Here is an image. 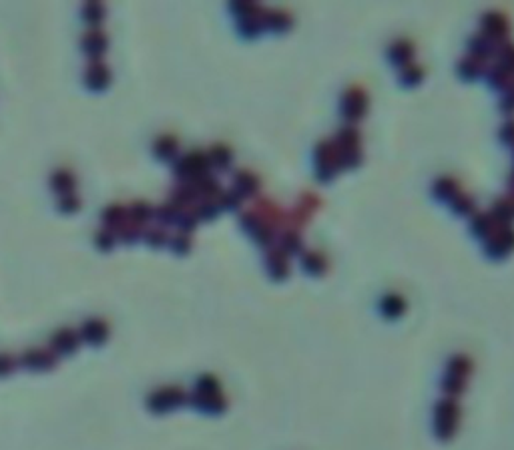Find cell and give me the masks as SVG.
Masks as SVG:
<instances>
[{"label": "cell", "instance_id": "7dc6e473", "mask_svg": "<svg viewBox=\"0 0 514 450\" xmlns=\"http://www.w3.org/2000/svg\"><path fill=\"white\" fill-rule=\"evenodd\" d=\"M496 55H498V65L514 77V45H503Z\"/></svg>", "mask_w": 514, "mask_h": 450}, {"label": "cell", "instance_id": "6da1fadb", "mask_svg": "<svg viewBox=\"0 0 514 450\" xmlns=\"http://www.w3.org/2000/svg\"><path fill=\"white\" fill-rule=\"evenodd\" d=\"M187 402L205 415H222L227 410V398L222 392V384L213 374H203L199 376L195 390L189 396Z\"/></svg>", "mask_w": 514, "mask_h": 450}, {"label": "cell", "instance_id": "5b68a950", "mask_svg": "<svg viewBox=\"0 0 514 450\" xmlns=\"http://www.w3.org/2000/svg\"><path fill=\"white\" fill-rule=\"evenodd\" d=\"M187 400V392L183 390L181 386H161V388H157L149 394L147 408L151 410L153 415H167V412H173L177 408H181Z\"/></svg>", "mask_w": 514, "mask_h": 450}, {"label": "cell", "instance_id": "f1b7e54d", "mask_svg": "<svg viewBox=\"0 0 514 450\" xmlns=\"http://www.w3.org/2000/svg\"><path fill=\"white\" fill-rule=\"evenodd\" d=\"M145 229H147V225H139L135 224V221H131V219H127L125 224L119 227L115 234H117V237L125 243V246H133V243H137L139 239H143Z\"/></svg>", "mask_w": 514, "mask_h": 450}, {"label": "cell", "instance_id": "e0dca14e", "mask_svg": "<svg viewBox=\"0 0 514 450\" xmlns=\"http://www.w3.org/2000/svg\"><path fill=\"white\" fill-rule=\"evenodd\" d=\"M266 268H268L269 275L273 280H285L288 273H290V260H288V253L280 248H273L268 251V258H266Z\"/></svg>", "mask_w": 514, "mask_h": 450}, {"label": "cell", "instance_id": "8fae6325", "mask_svg": "<svg viewBox=\"0 0 514 450\" xmlns=\"http://www.w3.org/2000/svg\"><path fill=\"white\" fill-rule=\"evenodd\" d=\"M366 111H368V95H366V91L360 89V87L348 89L344 93V99H341L344 117L351 121V123H356V121H360L366 115Z\"/></svg>", "mask_w": 514, "mask_h": 450}, {"label": "cell", "instance_id": "b9f144b4", "mask_svg": "<svg viewBox=\"0 0 514 450\" xmlns=\"http://www.w3.org/2000/svg\"><path fill=\"white\" fill-rule=\"evenodd\" d=\"M191 246H193V241H191L189 234L177 231L175 236L169 237V248H171V251L177 253V256H187L189 251H191Z\"/></svg>", "mask_w": 514, "mask_h": 450}, {"label": "cell", "instance_id": "ba28073f", "mask_svg": "<svg viewBox=\"0 0 514 450\" xmlns=\"http://www.w3.org/2000/svg\"><path fill=\"white\" fill-rule=\"evenodd\" d=\"M18 364L31 372H50L59 364V356L50 348H28L21 354Z\"/></svg>", "mask_w": 514, "mask_h": 450}, {"label": "cell", "instance_id": "f907efd6", "mask_svg": "<svg viewBox=\"0 0 514 450\" xmlns=\"http://www.w3.org/2000/svg\"><path fill=\"white\" fill-rule=\"evenodd\" d=\"M501 109L504 113H514V83L506 89V95H504L503 103H501Z\"/></svg>", "mask_w": 514, "mask_h": 450}, {"label": "cell", "instance_id": "836d02e7", "mask_svg": "<svg viewBox=\"0 0 514 450\" xmlns=\"http://www.w3.org/2000/svg\"><path fill=\"white\" fill-rule=\"evenodd\" d=\"M496 225L498 224L494 221L491 212H488V214H476L474 219H472V234L480 237H488L492 231H494Z\"/></svg>", "mask_w": 514, "mask_h": 450}, {"label": "cell", "instance_id": "1f68e13d", "mask_svg": "<svg viewBox=\"0 0 514 450\" xmlns=\"http://www.w3.org/2000/svg\"><path fill=\"white\" fill-rule=\"evenodd\" d=\"M302 263H304L305 272L312 273V275H322V273H326L327 270V258L324 253H319V251H307V253H304Z\"/></svg>", "mask_w": 514, "mask_h": 450}, {"label": "cell", "instance_id": "ab89813d", "mask_svg": "<svg viewBox=\"0 0 514 450\" xmlns=\"http://www.w3.org/2000/svg\"><path fill=\"white\" fill-rule=\"evenodd\" d=\"M115 243H117V234L111 231V229H106V227H101V229L94 234V246H97V249L105 251V253L113 251Z\"/></svg>", "mask_w": 514, "mask_h": 450}, {"label": "cell", "instance_id": "e575fe53", "mask_svg": "<svg viewBox=\"0 0 514 450\" xmlns=\"http://www.w3.org/2000/svg\"><path fill=\"white\" fill-rule=\"evenodd\" d=\"M488 81H491L492 87L506 91V89L514 83V77L506 71L504 67H501V65L496 62V65H492L491 69H488Z\"/></svg>", "mask_w": 514, "mask_h": 450}, {"label": "cell", "instance_id": "44dd1931", "mask_svg": "<svg viewBox=\"0 0 514 450\" xmlns=\"http://www.w3.org/2000/svg\"><path fill=\"white\" fill-rule=\"evenodd\" d=\"M169 202L177 207H181V209H189V207H195V203L199 202V195L191 183H179L175 190L171 191Z\"/></svg>", "mask_w": 514, "mask_h": 450}, {"label": "cell", "instance_id": "f6af8a7d", "mask_svg": "<svg viewBox=\"0 0 514 450\" xmlns=\"http://www.w3.org/2000/svg\"><path fill=\"white\" fill-rule=\"evenodd\" d=\"M199 217L195 214V209L193 207H189V209H181V214H179V219H177V227H179V231H183V234H191L193 229H195V225H197Z\"/></svg>", "mask_w": 514, "mask_h": 450}, {"label": "cell", "instance_id": "bcb514c9", "mask_svg": "<svg viewBox=\"0 0 514 450\" xmlns=\"http://www.w3.org/2000/svg\"><path fill=\"white\" fill-rule=\"evenodd\" d=\"M241 195L237 193L235 190H229V191H222L219 193V197H217V203H219V207L222 209H237L239 205H241Z\"/></svg>", "mask_w": 514, "mask_h": 450}, {"label": "cell", "instance_id": "4fadbf2b", "mask_svg": "<svg viewBox=\"0 0 514 450\" xmlns=\"http://www.w3.org/2000/svg\"><path fill=\"white\" fill-rule=\"evenodd\" d=\"M81 346V336L79 330L72 328H59L57 332L50 336V350L57 356H70L75 354Z\"/></svg>", "mask_w": 514, "mask_h": 450}, {"label": "cell", "instance_id": "83f0119b", "mask_svg": "<svg viewBox=\"0 0 514 450\" xmlns=\"http://www.w3.org/2000/svg\"><path fill=\"white\" fill-rule=\"evenodd\" d=\"M82 21L89 24L91 28H99L106 16V9L103 2H87L81 9Z\"/></svg>", "mask_w": 514, "mask_h": 450}, {"label": "cell", "instance_id": "f35d334b", "mask_svg": "<svg viewBox=\"0 0 514 450\" xmlns=\"http://www.w3.org/2000/svg\"><path fill=\"white\" fill-rule=\"evenodd\" d=\"M458 71H460V75H462L464 79H476V77H480L482 71H484V62L476 59V57H466V59L458 65Z\"/></svg>", "mask_w": 514, "mask_h": 450}, {"label": "cell", "instance_id": "cb8c5ba5", "mask_svg": "<svg viewBox=\"0 0 514 450\" xmlns=\"http://www.w3.org/2000/svg\"><path fill=\"white\" fill-rule=\"evenodd\" d=\"M127 214L131 221H135V224L139 225H147L155 217V207L149 202H145V199H137V202H133L128 205Z\"/></svg>", "mask_w": 514, "mask_h": 450}, {"label": "cell", "instance_id": "816d5d0a", "mask_svg": "<svg viewBox=\"0 0 514 450\" xmlns=\"http://www.w3.org/2000/svg\"><path fill=\"white\" fill-rule=\"evenodd\" d=\"M503 141L506 143H514V119L506 121V125L503 127V133H501Z\"/></svg>", "mask_w": 514, "mask_h": 450}, {"label": "cell", "instance_id": "d6a6232c", "mask_svg": "<svg viewBox=\"0 0 514 450\" xmlns=\"http://www.w3.org/2000/svg\"><path fill=\"white\" fill-rule=\"evenodd\" d=\"M434 193L438 199H444V202H452L456 195L460 193L458 190V183L452 177H440L434 183Z\"/></svg>", "mask_w": 514, "mask_h": 450}, {"label": "cell", "instance_id": "277c9868", "mask_svg": "<svg viewBox=\"0 0 514 450\" xmlns=\"http://www.w3.org/2000/svg\"><path fill=\"white\" fill-rule=\"evenodd\" d=\"M211 169L209 157L203 151H191L173 161V173L181 183H193L199 177L207 175Z\"/></svg>", "mask_w": 514, "mask_h": 450}, {"label": "cell", "instance_id": "d4e9b609", "mask_svg": "<svg viewBox=\"0 0 514 450\" xmlns=\"http://www.w3.org/2000/svg\"><path fill=\"white\" fill-rule=\"evenodd\" d=\"M492 217L498 225H510L514 221V197H501L492 207Z\"/></svg>", "mask_w": 514, "mask_h": 450}, {"label": "cell", "instance_id": "9a60e30c", "mask_svg": "<svg viewBox=\"0 0 514 450\" xmlns=\"http://www.w3.org/2000/svg\"><path fill=\"white\" fill-rule=\"evenodd\" d=\"M241 225L246 229L247 234L256 237L257 243L259 246H271V239H273V227L268 225L259 215L251 209V212H246L241 215Z\"/></svg>", "mask_w": 514, "mask_h": 450}, {"label": "cell", "instance_id": "7402d4cb", "mask_svg": "<svg viewBox=\"0 0 514 450\" xmlns=\"http://www.w3.org/2000/svg\"><path fill=\"white\" fill-rule=\"evenodd\" d=\"M127 219H128L127 207L121 205V203H111V205H106L105 209H103V214H101L103 227L111 229V231H117L119 227L125 224Z\"/></svg>", "mask_w": 514, "mask_h": 450}, {"label": "cell", "instance_id": "60d3db41", "mask_svg": "<svg viewBox=\"0 0 514 450\" xmlns=\"http://www.w3.org/2000/svg\"><path fill=\"white\" fill-rule=\"evenodd\" d=\"M422 77H424V71H422L418 65H414V62L404 65L402 71H400V81L406 84V87H416V84H420Z\"/></svg>", "mask_w": 514, "mask_h": 450}, {"label": "cell", "instance_id": "d6986e66", "mask_svg": "<svg viewBox=\"0 0 514 450\" xmlns=\"http://www.w3.org/2000/svg\"><path fill=\"white\" fill-rule=\"evenodd\" d=\"M48 183H50V190L55 191V193H59V195L75 193V190H77V175L70 169L60 167L50 175Z\"/></svg>", "mask_w": 514, "mask_h": 450}, {"label": "cell", "instance_id": "603a6c76", "mask_svg": "<svg viewBox=\"0 0 514 450\" xmlns=\"http://www.w3.org/2000/svg\"><path fill=\"white\" fill-rule=\"evenodd\" d=\"M498 45H494L488 36H484L482 33L479 35L472 36V40H470V57H476L479 60L484 62L486 57H492L494 53H498Z\"/></svg>", "mask_w": 514, "mask_h": 450}, {"label": "cell", "instance_id": "7a4b0ae2", "mask_svg": "<svg viewBox=\"0 0 514 450\" xmlns=\"http://www.w3.org/2000/svg\"><path fill=\"white\" fill-rule=\"evenodd\" d=\"M472 374V360L464 354H456L446 364V374L442 380V390L446 398H458L466 390L468 380Z\"/></svg>", "mask_w": 514, "mask_h": 450}, {"label": "cell", "instance_id": "4316f807", "mask_svg": "<svg viewBox=\"0 0 514 450\" xmlns=\"http://www.w3.org/2000/svg\"><path fill=\"white\" fill-rule=\"evenodd\" d=\"M207 157H209L211 167H217L219 171H225V169H229L231 161H234V151H231L227 145L217 143V145H213V147H211Z\"/></svg>", "mask_w": 514, "mask_h": 450}, {"label": "cell", "instance_id": "3957f363", "mask_svg": "<svg viewBox=\"0 0 514 450\" xmlns=\"http://www.w3.org/2000/svg\"><path fill=\"white\" fill-rule=\"evenodd\" d=\"M460 427V406L456 398H442L434 408V432L438 440L454 439L456 430Z\"/></svg>", "mask_w": 514, "mask_h": 450}, {"label": "cell", "instance_id": "ee69618b", "mask_svg": "<svg viewBox=\"0 0 514 450\" xmlns=\"http://www.w3.org/2000/svg\"><path fill=\"white\" fill-rule=\"evenodd\" d=\"M57 207H59L60 214L72 215L79 212V207H81V199H79V195H77V193L59 195V199H57Z\"/></svg>", "mask_w": 514, "mask_h": 450}, {"label": "cell", "instance_id": "c3c4849f", "mask_svg": "<svg viewBox=\"0 0 514 450\" xmlns=\"http://www.w3.org/2000/svg\"><path fill=\"white\" fill-rule=\"evenodd\" d=\"M452 209H454L456 214L466 215L474 209V202H472V197L466 195V193H458L454 199H452Z\"/></svg>", "mask_w": 514, "mask_h": 450}, {"label": "cell", "instance_id": "52a82bcc", "mask_svg": "<svg viewBox=\"0 0 514 450\" xmlns=\"http://www.w3.org/2000/svg\"><path fill=\"white\" fill-rule=\"evenodd\" d=\"M341 169L338 147L334 141H322L316 147V173L319 181H332Z\"/></svg>", "mask_w": 514, "mask_h": 450}, {"label": "cell", "instance_id": "ac0fdd59", "mask_svg": "<svg viewBox=\"0 0 514 450\" xmlns=\"http://www.w3.org/2000/svg\"><path fill=\"white\" fill-rule=\"evenodd\" d=\"M153 153L161 161H175L177 153H179V139L169 133L159 135L153 143Z\"/></svg>", "mask_w": 514, "mask_h": 450}, {"label": "cell", "instance_id": "ffe728a7", "mask_svg": "<svg viewBox=\"0 0 514 450\" xmlns=\"http://www.w3.org/2000/svg\"><path fill=\"white\" fill-rule=\"evenodd\" d=\"M234 190L241 195V197H253L259 187H261V181L257 177L256 173H251V171H247V169H239L237 173H235L234 177Z\"/></svg>", "mask_w": 514, "mask_h": 450}, {"label": "cell", "instance_id": "5bb4252c", "mask_svg": "<svg viewBox=\"0 0 514 450\" xmlns=\"http://www.w3.org/2000/svg\"><path fill=\"white\" fill-rule=\"evenodd\" d=\"M508 31H510V26H508V21L504 18V14L501 12H488V14H484V18H482V35L488 36L494 45H498V47H503L504 45V38L508 36Z\"/></svg>", "mask_w": 514, "mask_h": 450}, {"label": "cell", "instance_id": "8d00e7d4", "mask_svg": "<svg viewBox=\"0 0 514 450\" xmlns=\"http://www.w3.org/2000/svg\"><path fill=\"white\" fill-rule=\"evenodd\" d=\"M195 214H197L199 219H205V221H211V219H215L217 215H219V203L217 199H199L195 203Z\"/></svg>", "mask_w": 514, "mask_h": 450}, {"label": "cell", "instance_id": "d590c367", "mask_svg": "<svg viewBox=\"0 0 514 450\" xmlns=\"http://www.w3.org/2000/svg\"><path fill=\"white\" fill-rule=\"evenodd\" d=\"M266 26L273 31H288L292 26V16L283 11H266Z\"/></svg>", "mask_w": 514, "mask_h": 450}, {"label": "cell", "instance_id": "681fc988", "mask_svg": "<svg viewBox=\"0 0 514 450\" xmlns=\"http://www.w3.org/2000/svg\"><path fill=\"white\" fill-rule=\"evenodd\" d=\"M18 364V360L11 354H0V378L9 376L14 372V368Z\"/></svg>", "mask_w": 514, "mask_h": 450}, {"label": "cell", "instance_id": "f546056e", "mask_svg": "<svg viewBox=\"0 0 514 450\" xmlns=\"http://www.w3.org/2000/svg\"><path fill=\"white\" fill-rule=\"evenodd\" d=\"M412 57H414V45L410 40H406V38H400L390 47V59H392V62L400 65V67L408 65Z\"/></svg>", "mask_w": 514, "mask_h": 450}, {"label": "cell", "instance_id": "30bf717a", "mask_svg": "<svg viewBox=\"0 0 514 450\" xmlns=\"http://www.w3.org/2000/svg\"><path fill=\"white\" fill-rule=\"evenodd\" d=\"M84 87L93 93H103L111 87V69L105 60H89L84 67Z\"/></svg>", "mask_w": 514, "mask_h": 450}, {"label": "cell", "instance_id": "4dcf8cb0", "mask_svg": "<svg viewBox=\"0 0 514 450\" xmlns=\"http://www.w3.org/2000/svg\"><path fill=\"white\" fill-rule=\"evenodd\" d=\"M143 239H145V243L149 248L161 249L169 243V234H167V229H165L163 225H147Z\"/></svg>", "mask_w": 514, "mask_h": 450}, {"label": "cell", "instance_id": "74e56055", "mask_svg": "<svg viewBox=\"0 0 514 450\" xmlns=\"http://www.w3.org/2000/svg\"><path fill=\"white\" fill-rule=\"evenodd\" d=\"M179 214H181V207H177L171 202L163 203L155 209V217L161 221V225H175Z\"/></svg>", "mask_w": 514, "mask_h": 450}, {"label": "cell", "instance_id": "9c48e42d", "mask_svg": "<svg viewBox=\"0 0 514 450\" xmlns=\"http://www.w3.org/2000/svg\"><path fill=\"white\" fill-rule=\"evenodd\" d=\"M484 251L494 258L501 260L504 256H508L514 251V227L513 225H496L494 231L486 237V248Z\"/></svg>", "mask_w": 514, "mask_h": 450}, {"label": "cell", "instance_id": "7bdbcfd3", "mask_svg": "<svg viewBox=\"0 0 514 450\" xmlns=\"http://www.w3.org/2000/svg\"><path fill=\"white\" fill-rule=\"evenodd\" d=\"M285 253H297V251H302L304 249V241H302V237L300 234L295 231V229H290V231H285L283 237H281V248Z\"/></svg>", "mask_w": 514, "mask_h": 450}, {"label": "cell", "instance_id": "2e32d148", "mask_svg": "<svg viewBox=\"0 0 514 450\" xmlns=\"http://www.w3.org/2000/svg\"><path fill=\"white\" fill-rule=\"evenodd\" d=\"M79 336L81 342H87L89 346H103L109 340V324L101 318H89L82 322Z\"/></svg>", "mask_w": 514, "mask_h": 450}, {"label": "cell", "instance_id": "484cf974", "mask_svg": "<svg viewBox=\"0 0 514 450\" xmlns=\"http://www.w3.org/2000/svg\"><path fill=\"white\" fill-rule=\"evenodd\" d=\"M380 309L388 320H396L406 312V300L400 294H388L380 302Z\"/></svg>", "mask_w": 514, "mask_h": 450}, {"label": "cell", "instance_id": "8992f818", "mask_svg": "<svg viewBox=\"0 0 514 450\" xmlns=\"http://www.w3.org/2000/svg\"><path fill=\"white\" fill-rule=\"evenodd\" d=\"M334 143L338 147L341 167H356L362 161V139H360L358 129H354V127L341 129L338 139Z\"/></svg>", "mask_w": 514, "mask_h": 450}, {"label": "cell", "instance_id": "7c38bea8", "mask_svg": "<svg viewBox=\"0 0 514 450\" xmlns=\"http://www.w3.org/2000/svg\"><path fill=\"white\" fill-rule=\"evenodd\" d=\"M81 48L89 60H103L109 50V36L101 28H89L81 38Z\"/></svg>", "mask_w": 514, "mask_h": 450}]
</instances>
